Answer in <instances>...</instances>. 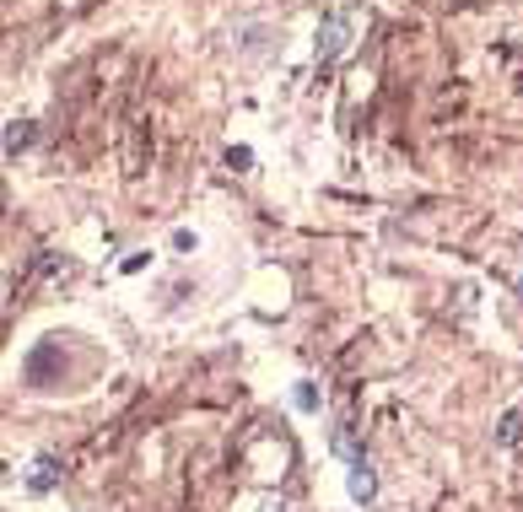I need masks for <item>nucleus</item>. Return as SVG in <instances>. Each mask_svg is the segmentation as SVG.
Returning <instances> with one entry per match:
<instances>
[{"mask_svg": "<svg viewBox=\"0 0 523 512\" xmlns=\"http://www.w3.org/2000/svg\"><path fill=\"white\" fill-rule=\"evenodd\" d=\"M351 497H373V475H367V464H356V475H351Z\"/></svg>", "mask_w": 523, "mask_h": 512, "instance_id": "nucleus-3", "label": "nucleus"}, {"mask_svg": "<svg viewBox=\"0 0 523 512\" xmlns=\"http://www.w3.org/2000/svg\"><path fill=\"white\" fill-rule=\"evenodd\" d=\"M351 27H356V22H351L346 11H340V16H324L319 43H313V59H319V65H335V59L351 49Z\"/></svg>", "mask_w": 523, "mask_h": 512, "instance_id": "nucleus-1", "label": "nucleus"}, {"mask_svg": "<svg viewBox=\"0 0 523 512\" xmlns=\"http://www.w3.org/2000/svg\"><path fill=\"white\" fill-rule=\"evenodd\" d=\"M27 140H32V130H27V124H11V130H5V151H22Z\"/></svg>", "mask_w": 523, "mask_h": 512, "instance_id": "nucleus-2", "label": "nucleus"}]
</instances>
